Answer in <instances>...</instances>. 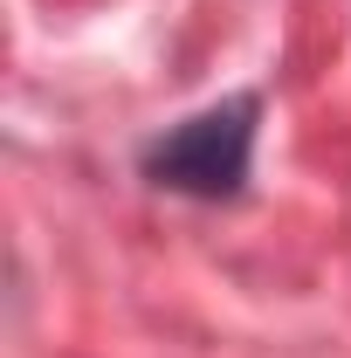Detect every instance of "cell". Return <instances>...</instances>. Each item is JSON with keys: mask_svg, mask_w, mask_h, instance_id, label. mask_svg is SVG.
<instances>
[{"mask_svg": "<svg viewBox=\"0 0 351 358\" xmlns=\"http://www.w3.org/2000/svg\"><path fill=\"white\" fill-rule=\"evenodd\" d=\"M255 131H262V96L234 90V96L207 103L200 117L173 124L166 138H152L145 179L166 193H186V200H234L255 166Z\"/></svg>", "mask_w": 351, "mask_h": 358, "instance_id": "6da1fadb", "label": "cell"}]
</instances>
